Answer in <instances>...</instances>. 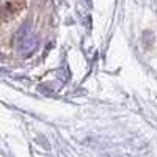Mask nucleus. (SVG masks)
<instances>
[{
    "label": "nucleus",
    "instance_id": "1",
    "mask_svg": "<svg viewBox=\"0 0 157 157\" xmlns=\"http://www.w3.org/2000/svg\"><path fill=\"white\" fill-rule=\"evenodd\" d=\"M14 43L17 46V49L22 52V54H30V52L35 50L36 47V39L33 36V33L30 32L29 25H24V27L17 32L16 38H14Z\"/></svg>",
    "mask_w": 157,
    "mask_h": 157
}]
</instances>
